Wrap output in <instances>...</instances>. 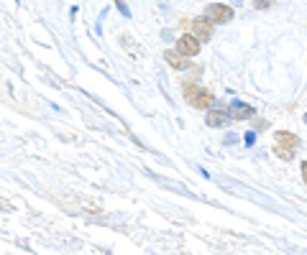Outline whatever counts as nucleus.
Returning a JSON list of instances; mask_svg holds the SVG:
<instances>
[{
  "label": "nucleus",
  "instance_id": "1",
  "mask_svg": "<svg viewBox=\"0 0 307 255\" xmlns=\"http://www.w3.org/2000/svg\"><path fill=\"white\" fill-rule=\"evenodd\" d=\"M184 97L192 107H197V110H208L215 105V97L213 92H208L205 87H200V84H187L184 87Z\"/></svg>",
  "mask_w": 307,
  "mask_h": 255
},
{
  "label": "nucleus",
  "instance_id": "10",
  "mask_svg": "<svg viewBox=\"0 0 307 255\" xmlns=\"http://www.w3.org/2000/svg\"><path fill=\"white\" fill-rule=\"evenodd\" d=\"M115 6H118V11H121L126 18H131V11H128V6H126V0H115Z\"/></svg>",
  "mask_w": 307,
  "mask_h": 255
},
{
  "label": "nucleus",
  "instance_id": "11",
  "mask_svg": "<svg viewBox=\"0 0 307 255\" xmlns=\"http://www.w3.org/2000/svg\"><path fill=\"white\" fill-rule=\"evenodd\" d=\"M253 6H256L259 11H266L269 6H272V0H253Z\"/></svg>",
  "mask_w": 307,
  "mask_h": 255
},
{
  "label": "nucleus",
  "instance_id": "13",
  "mask_svg": "<svg viewBox=\"0 0 307 255\" xmlns=\"http://www.w3.org/2000/svg\"><path fill=\"white\" fill-rule=\"evenodd\" d=\"M253 141H256V136H253V133H246V143H248V146H251V143H253Z\"/></svg>",
  "mask_w": 307,
  "mask_h": 255
},
{
  "label": "nucleus",
  "instance_id": "6",
  "mask_svg": "<svg viewBox=\"0 0 307 255\" xmlns=\"http://www.w3.org/2000/svg\"><path fill=\"white\" fill-rule=\"evenodd\" d=\"M164 59H167V64L172 67V69H187L189 67V61H187V56L184 54H179V51H164Z\"/></svg>",
  "mask_w": 307,
  "mask_h": 255
},
{
  "label": "nucleus",
  "instance_id": "3",
  "mask_svg": "<svg viewBox=\"0 0 307 255\" xmlns=\"http://www.w3.org/2000/svg\"><path fill=\"white\" fill-rule=\"evenodd\" d=\"M213 26H215V23H213L208 16H200V18H195V21L189 23V33L197 36L200 41H208V38L213 36Z\"/></svg>",
  "mask_w": 307,
  "mask_h": 255
},
{
  "label": "nucleus",
  "instance_id": "2",
  "mask_svg": "<svg viewBox=\"0 0 307 255\" xmlns=\"http://www.w3.org/2000/svg\"><path fill=\"white\" fill-rule=\"evenodd\" d=\"M205 16L213 21V23H230L233 21V8L230 6H220V3H213V6H208V11H205Z\"/></svg>",
  "mask_w": 307,
  "mask_h": 255
},
{
  "label": "nucleus",
  "instance_id": "12",
  "mask_svg": "<svg viewBox=\"0 0 307 255\" xmlns=\"http://www.w3.org/2000/svg\"><path fill=\"white\" fill-rule=\"evenodd\" d=\"M302 179H304V184H307V161H302Z\"/></svg>",
  "mask_w": 307,
  "mask_h": 255
},
{
  "label": "nucleus",
  "instance_id": "9",
  "mask_svg": "<svg viewBox=\"0 0 307 255\" xmlns=\"http://www.w3.org/2000/svg\"><path fill=\"white\" fill-rule=\"evenodd\" d=\"M274 153H277L279 158L289 161V158L294 156V148H289V146H284V143H277V146H274Z\"/></svg>",
  "mask_w": 307,
  "mask_h": 255
},
{
  "label": "nucleus",
  "instance_id": "4",
  "mask_svg": "<svg viewBox=\"0 0 307 255\" xmlns=\"http://www.w3.org/2000/svg\"><path fill=\"white\" fill-rule=\"evenodd\" d=\"M177 51L184 54V56H195L200 54V38L192 36V33H184L179 41H177Z\"/></svg>",
  "mask_w": 307,
  "mask_h": 255
},
{
  "label": "nucleus",
  "instance_id": "5",
  "mask_svg": "<svg viewBox=\"0 0 307 255\" xmlns=\"http://www.w3.org/2000/svg\"><path fill=\"white\" fill-rule=\"evenodd\" d=\"M256 115V107L253 105H246V102H233L228 107V117L230 120H248Z\"/></svg>",
  "mask_w": 307,
  "mask_h": 255
},
{
  "label": "nucleus",
  "instance_id": "8",
  "mask_svg": "<svg viewBox=\"0 0 307 255\" xmlns=\"http://www.w3.org/2000/svg\"><path fill=\"white\" fill-rule=\"evenodd\" d=\"M277 143H284V146H289V148H297V146H299V138H297L294 133L279 131V133H277Z\"/></svg>",
  "mask_w": 307,
  "mask_h": 255
},
{
  "label": "nucleus",
  "instance_id": "14",
  "mask_svg": "<svg viewBox=\"0 0 307 255\" xmlns=\"http://www.w3.org/2000/svg\"><path fill=\"white\" fill-rule=\"evenodd\" d=\"M304 125H307V115H304Z\"/></svg>",
  "mask_w": 307,
  "mask_h": 255
},
{
  "label": "nucleus",
  "instance_id": "7",
  "mask_svg": "<svg viewBox=\"0 0 307 255\" xmlns=\"http://www.w3.org/2000/svg\"><path fill=\"white\" fill-rule=\"evenodd\" d=\"M205 120H208V125H210V128H223L230 117H228V110H210Z\"/></svg>",
  "mask_w": 307,
  "mask_h": 255
}]
</instances>
